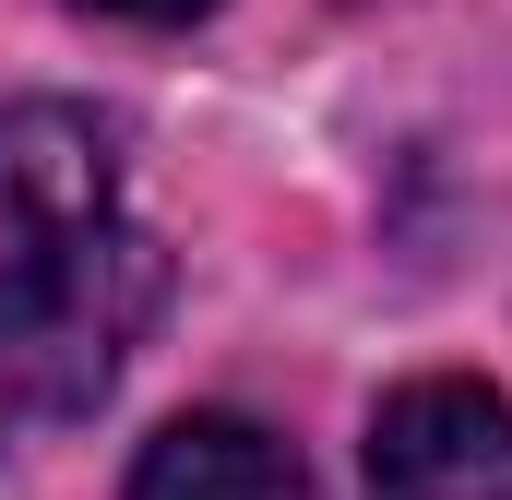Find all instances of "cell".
I'll return each instance as SVG.
<instances>
[{
	"mask_svg": "<svg viewBox=\"0 0 512 500\" xmlns=\"http://www.w3.org/2000/svg\"><path fill=\"white\" fill-rule=\"evenodd\" d=\"M155 298L167 250L131 215L108 120L60 96L0 108V453L108 405Z\"/></svg>",
	"mask_w": 512,
	"mask_h": 500,
	"instance_id": "6da1fadb",
	"label": "cell"
},
{
	"mask_svg": "<svg viewBox=\"0 0 512 500\" xmlns=\"http://www.w3.org/2000/svg\"><path fill=\"white\" fill-rule=\"evenodd\" d=\"M370 500H512V393L465 370L393 381L370 417Z\"/></svg>",
	"mask_w": 512,
	"mask_h": 500,
	"instance_id": "7a4b0ae2",
	"label": "cell"
},
{
	"mask_svg": "<svg viewBox=\"0 0 512 500\" xmlns=\"http://www.w3.org/2000/svg\"><path fill=\"white\" fill-rule=\"evenodd\" d=\"M120 500H310V465H298L262 417L203 405V417H167V429L143 441V465H131Z\"/></svg>",
	"mask_w": 512,
	"mask_h": 500,
	"instance_id": "3957f363",
	"label": "cell"
},
{
	"mask_svg": "<svg viewBox=\"0 0 512 500\" xmlns=\"http://www.w3.org/2000/svg\"><path fill=\"white\" fill-rule=\"evenodd\" d=\"M84 12H108V24H191V12H215V0H84Z\"/></svg>",
	"mask_w": 512,
	"mask_h": 500,
	"instance_id": "277c9868",
	"label": "cell"
}]
</instances>
